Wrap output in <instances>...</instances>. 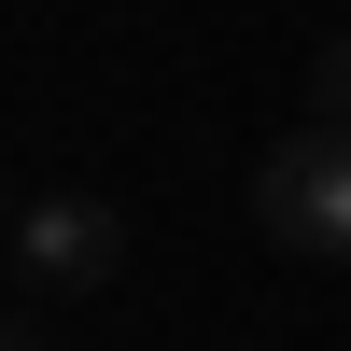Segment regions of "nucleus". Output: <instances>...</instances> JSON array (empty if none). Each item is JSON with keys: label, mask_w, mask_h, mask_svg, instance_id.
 <instances>
[{"label": "nucleus", "mask_w": 351, "mask_h": 351, "mask_svg": "<svg viewBox=\"0 0 351 351\" xmlns=\"http://www.w3.org/2000/svg\"><path fill=\"white\" fill-rule=\"evenodd\" d=\"M309 127H351V28L309 43Z\"/></svg>", "instance_id": "nucleus-3"}, {"label": "nucleus", "mask_w": 351, "mask_h": 351, "mask_svg": "<svg viewBox=\"0 0 351 351\" xmlns=\"http://www.w3.org/2000/svg\"><path fill=\"white\" fill-rule=\"evenodd\" d=\"M0 351H43V337H28V324H14V337H0Z\"/></svg>", "instance_id": "nucleus-4"}, {"label": "nucleus", "mask_w": 351, "mask_h": 351, "mask_svg": "<svg viewBox=\"0 0 351 351\" xmlns=\"http://www.w3.org/2000/svg\"><path fill=\"white\" fill-rule=\"evenodd\" d=\"M14 281L28 295H99V281H127V211L112 197H28L14 211Z\"/></svg>", "instance_id": "nucleus-2"}, {"label": "nucleus", "mask_w": 351, "mask_h": 351, "mask_svg": "<svg viewBox=\"0 0 351 351\" xmlns=\"http://www.w3.org/2000/svg\"><path fill=\"white\" fill-rule=\"evenodd\" d=\"M253 225L267 253H309V267H351V127H295L267 169H253Z\"/></svg>", "instance_id": "nucleus-1"}]
</instances>
